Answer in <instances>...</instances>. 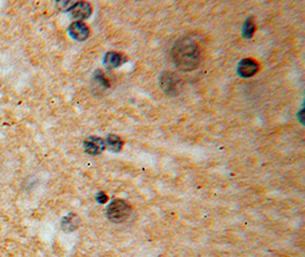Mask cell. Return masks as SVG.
I'll use <instances>...</instances> for the list:
<instances>
[{"mask_svg":"<svg viewBox=\"0 0 305 257\" xmlns=\"http://www.w3.org/2000/svg\"><path fill=\"white\" fill-rule=\"evenodd\" d=\"M172 60L178 70L184 72L196 70L201 61L199 46L191 38L178 39L172 48Z\"/></svg>","mask_w":305,"mask_h":257,"instance_id":"cell-1","label":"cell"},{"mask_svg":"<svg viewBox=\"0 0 305 257\" xmlns=\"http://www.w3.org/2000/svg\"><path fill=\"white\" fill-rule=\"evenodd\" d=\"M159 85L162 92L168 95V96H176L183 88L182 79L172 71H165V72L161 73L159 78Z\"/></svg>","mask_w":305,"mask_h":257,"instance_id":"cell-2","label":"cell"},{"mask_svg":"<svg viewBox=\"0 0 305 257\" xmlns=\"http://www.w3.org/2000/svg\"><path fill=\"white\" fill-rule=\"evenodd\" d=\"M130 213H132L130 206L121 199L113 200L106 209V216L113 223L125 222L129 217Z\"/></svg>","mask_w":305,"mask_h":257,"instance_id":"cell-3","label":"cell"},{"mask_svg":"<svg viewBox=\"0 0 305 257\" xmlns=\"http://www.w3.org/2000/svg\"><path fill=\"white\" fill-rule=\"evenodd\" d=\"M68 10L74 19H79V22H81V19H86L90 16V14H92V6H90L89 2L79 1L74 2Z\"/></svg>","mask_w":305,"mask_h":257,"instance_id":"cell-4","label":"cell"},{"mask_svg":"<svg viewBox=\"0 0 305 257\" xmlns=\"http://www.w3.org/2000/svg\"><path fill=\"white\" fill-rule=\"evenodd\" d=\"M69 34L71 35V38H73L74 40L78 41H84L88 38L89 35V29L84 22H79L76 21L73 22L72 24L69 26Z\"/></svg>","mask_w":305,"mask_h":257,"instance_id":"cell-5","label":"cell"},{"mask_svg":"<svg viewBox=\"0 0 305 257\" xmlns=\"http://www.w3.org/2000/svg\"><path fill=\"white\" fill-rule=\"evenodd\" d=\"M84 148L85 151L88 154L96 156V154H100L105 149V143L101 137L90 136L86 138V141L84 142Z\"/></svg>","mask_w":305,"mask_h":257,"instance_id":"cell-6","label":"cell"},{"mask_svg":"<svg viewBox=\"0 0 305 257\" xmlns=\"http://www.w3.org/2000/svg\"><path fill=\"white\" fill-rule=\"evenodd\" d=\"M257 71H259V64L254 60H252V58L243 60L239 63V66H238V73L244 78L253 77L257 73Z\"/></svg>","mask_w":305,"mask_h":257,"instance_id":"cell-7","label":"cell"},{"mask_svg":"<svg viewBox=\"0 0 305 257\" xmlns=\"http://www.w3.org/2000/svg\"><path fill=\"white\" fill-rule=\"evenodd\" d=\"M104 65L108 69H116L118 66H120L122 63L126 62V58L124 55L117 53V51H109V53L105 54L104 56Z\"/></svg>","mask_w":305,"mask_h":257,"instance_id":"cell-8","label":"cell"},{"mask_svg":"<svg viewBox=\"0 0 305 257\" xmlns=\"http://www.w3.org/2000/svg\"><path fill=\"white\" fill-rule=\"evenodd\" d=\"M79 224H80V219L76 214H69L62 220L61 227L63 231L72 232L79 227Z\"/></svg>","mask_w":305,"mask_h":257,"instance_id":"cell-9","label":"cell"},{"mask_svg":"<svg viewBox=\"0 0 305 257\" xmlns=\"http://www.w3.org/2000/svg\"><path fill=\"white\" fill-rule=\"evenodd\" d=\"M94 80L98 86H101L102 88H108L110 87V79L105 76V73L101 70H97L96 72L94 73Z\"/></svg>","mask_w":305,"mask_h":257,"instance_id":"cell-10","label":"cell"},{"mask_svg":"<svg viewBox=\"0 0 305 257\" xmlns=\"http://www.w3.org/2000/svg\"><path fill=\"white\" fill-rule=\"evenodd\" d=\"M106 143H108L110 148L116 152L120 151L122 145H124V143H122V141H121V138L117 136V135H109L108 137H106Z\"/></svg>","mask_w":305,"mask_h":257,"instance_id":"cell-11","label":"cell"},{"mask_svg":"<svg viewBox=\"0 0 305 257\" xmlns=\"http://www.w3.org/2000/svg\"><path fill=\"white\" fill-rule=\"evenodd\" d=\"M254 31H255L254 21H253V18H247V21L245 22V24L243 26L244 38H246V39L252 38V35H253V33H254Z\"/></svg>","mask_w":305,"mask_h":257,"instance_id":"cell-12","label":"cell"},{"mask_svg":"<svg viewBox=\"0 0 305 257\" xmlns=\"http://www.w3.org/2000/svg\"><path fill=\"white\" fill-rule=\"evenodd\" d=\"M106 200H108V197L104 192H98L96 195V201L98 204H104L106 203Z\"/></svg>","mask_w":305,"mask_h":257,"instance_id":"cell-13","label":"cell"}]
</instances>
